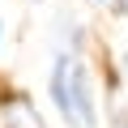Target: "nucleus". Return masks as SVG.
<instances>
[{
    "mask_svg": "<svg viewBox=\"0 0 128 128\" xmlns=\"http://www.w3.org/2000/svg\"><path fill=\"white\" fill-rule=\"evenodd\" d=\"M51 98L60 107V115L68 120V128H98V102L90 90V73L77 60V51L56 56L51 68Z\"/></svg>",
    "mask_w": 128,
    "mask_h": 128,
    "instance_id": "obj_1",
    "label": "nucleus"
},
{
    "mask_svg": "<svg viewBox=\"0 0 128 128\" xmlns=\"http://www.w3.org/2000/svg\"><path fill=\"white\" fill-rule=\"evenodd\" d=\"M0 128H43V120H38V111L26 102V98H4L0 102Z\"/></svg>",
    "mask_w": 128,
    "mask_h": 128,
    "instance_id": "obj_2",
    "label": "nucleus"
},
{
    "mask_svg": "<svg viewBox=\"0 0 128 128\" xmlns=\"http://www.w3.org/2000/svg\"><path fill=\"white\" fill-rule=\"evenodd\" d=\"M124 73H128V60H124Z\"/></svg>",
    "mask_w": 128,
    "mask_h": 128,
    "instance_id": "obj_3",
    "label": "nucleus"
},
{
    "mask_svg": "<svg viewBox=\"0 0 128 128\" xmlns=\"http://www.w3.org/2000/svg\"><path fill=\"white\" fill-rule=\"evenodd\" d=\"M98 4H107V0H98Z\"/></svg>",
    "mask_w": 128,
    "mask_h": 128,
    "instance_id": "obj_4",
    "label": "nucleus"
}]
</instances>
